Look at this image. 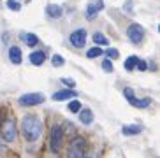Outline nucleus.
<instances>
[{
	"instance_id": "1",
	"label": "nucleus",
	"mask_w": 160,
	"mask_h": 158,
	"mask_svg": "<svg viewBox=\"0 0 160 158\" xmlns=\"http://www.w3.org/2000/svg\"><path fill=\"white\" fill-rule=\"evenodd\" d=\"M21 132H23V137L30 142L37 141L41 137V132H42V123L37 116H25L21 121Z\"/></svg>"
},
{
	"instance_id": "2",
	"label": "nucleus",
	"mask_w": 160,
	"mask_h": 158,
	"mask_svg": "<svg viewBox=\"0 0 160 158\" xmlns=\"http://www.w3.org/2000/svg\"><path fill=\"white\" fill-rule=\"evenodd\" d=\"M67 156L69 158H83L85 156V141L76 139L72 141L69 148H67Z\"/></svg>"
},
{
	"instance_id": "3",
	"label": "nucleus",
	"mask_w": 160,
	"mask_h": 158,
	"mask_svg": "<svg viewBox=\"0 0 160 158\" xmlns=\"http://www.w3.org/2000/svg\"><path fill=\"white\" fill-rule=\"evenodd\" d=\"M123 95L128 100V104H132L134 107H139V109H144V107H148L151 104V98H137L134 95V91H132V88H125L123 90Z\"/></svg>"
},
{
	"instance_id": "4",
	"label": "nucleus",
	"mask_w": 160,
	"mask_h": 158,
	"mask_svg": "<svg viewBox=\"0 0 160 158\" xmlns=\"http://www.w3.org/2000/svg\"><path fill=\"white\" fill-rule=\"evenodd\" d=\"M2 137L7 142H12L16 139V123L12 118H7L4 121V125H2Z\"/></svg>"
},
{
	"instance_id": "5",
	"label": "nucleus",
	"mask_w": 160,
	"mask_h": 158,
	"mask_svg": "<svg viewBox=\"0 0 160 158\" xmlns=\"http://www.w3.org/2000/svg\"><path fill=\"white\" fill-rule=\"evenodd\" d=\"M44 102V95L41 93H25L19 97V104L25 107H32V106H39Z\"/></svg>"
},
{
	"instance_id": "6",
	"label": "nucleus",
	"mask_w": 160,
	"mask_h": 158,
	"mask_svg": "<svg viewBox=\"0 0 160 158\" xmlns=\"http://www.w3.org/2000/svg\"><path fill=\"white\" fill-rule=\"evenodd\" d=\"M127 35L134 44H139V42L142 41V37H144V28L137 23H132L130 27L127 28Z\"/></svg>"
},
{
	"instance_id": "7",
	"label": "nucleus",
	"mask_w": 160,
	"mask_h": 158,
	"mask_svg": "<svg viewBox=\"0 0 160 158\" xmlns=\"http://www.w3.org/2000/svg\"><path fill=\"white\" fill-rule=\"evenodd\" d=\"M63 132H62V128L58 125H55L51 128V135H49V146H51V151H55L57 153L58 149H60L62 146V137H63Z\"/></svg>"
},
{
	"instance_id": "8",
	"label": "nucleus",
	"mask_w": 160,
	"mask_h": 158,
	"mask_svg": "<svg viewBox=\"0 0 160 158\" xmlns=\"http://www.w3.org/2000/svg\"><path fill=\"white\" fill-rule=\"evenodd\" d=\"M102 9H104V2L102 0H90L88 5H86V18L93 19Z\"/></svg>"
},
{
	"instance_id": "9",
	"label": "nucleus",
	"mask_w": 160,
	"mask_h": 158,
	"mask_svg": "<svg viewBox=\"0 0 160 158\" xmlns=\"http://www.w3.org/2000/svg\"><path fill=\"white\" fill-rule=\"evenodd\" d=\"M86 42V32L83 30V28H79V30H76V32L71 33V44L76 47H83Z\"/></svg>"
},
{
	"instance_id": "10",
	"label": "nucleus",
	"mask_w": 160,
	"mask_h": 158,
	"mask_svg": "<svg viewBox=\"0 0 160 158\" xmlns=\"http://www.w3.org/2000/svg\"><path fill=\"white\" fill-rule=\"evenodd\" d=\"M9 58L14 65H19V63H21V49H19L18 46L9 47Z\"/></svg>"
},
{
	"instance_id": "11",
	"label": "nucleus",
	"mask_w": 160,
	"mask_h": 158,
	"mask_svg": "<svg viewBox=\"0 0 160 158\" xmlns=\"http://www.w3.org/2000/svg\"><path fill=\"white\" fill-rule=\"evenodd\" d=\"M46 12H48L49 18H60L62 12H63V9H62L60 5H57V4H49L46 7Z\"/></svg>"
},
{
	"instance_id": "12",
	"label": "nucleus",
	"mask_w": 160,
	"mask_h": 158,
	"mask_svg": "<svg viewBox=\"0 0 160 158\" xmlns=\"http://www.w3.org/2000/svg\"><path fill=\"white\" fill-rule=\"evenodd\" d=\"M72 97H76V91H72V90H62V91L53 93V100H67Z\"/></svg>"
},
{
	"instance_id": "13",
	"label": "nucleus",
	"mask_w": 160,
	"mask_h": 158,
	"mask_svg": "<svg viewBox=\"0 0 160 158\" xmlns=\"http://www.w3.org/2000/svg\"><path fill=\"white\" fill-rule=\"evenodd\" d=\"M122 132L125 135H137V134H141L142 132V126L141 125H125L122 128Z\"/></svg>"
},
{
	"instance_id": "14",
	"label": "nucleus",
	"mask_w": 160,
	"mask_h": 158,
	"mask_svg": "<svg viewBox=\"0 0 160 158\" xmlns=\"http://www.w3.org/2000/svg\"><path fill=\"white\" fill-rule=\"evenodd\" d=\"M79 120L83 125H90L93 121V112L90 111V109H83V111H79Z\"/></svg>"
},
{
	"instance_id": "15",
	"label": "nucleus",
	"mask_w": 160,
	"mask_h": 158,
	"mask_svg": "<svg viewBox=\"0 0 160 158\" xmlns=\"http://www.w3.org/2000/svg\"><path fill=\"white\" fill-rule=\"evenodd\" d=\"M44 60H46V55H44L42 51H33L32 55H30V62H32L33 65H42Z\"/></svg>"
},
{
	"instance_id": "16",
	"label": "nucleus",
	"mask_w": 160,
	"mask_h": 158,
	"mask_svg": "<svg viewBox=\"0 0 160 158\" xmlns=\"http://www.w3.org/2000/svg\"><path fill=\"white\" fill-rule=\"evenodd\" d=\"M21 39H23L25 44H27V46H30V47H33L39 42L37 35H33V33H23V35H21Z\"/></svg>"
},
{
	"instance_id": "17",
	"label": "nucleus",
	"mask_w": 160,
	"mask_h": 158,
	"mask_svg": "<svg viewBox=\"0 0 160 158\" xmlns=\"http://www.w3.org/2000/svg\"><path fill=\"white\" fill-rule=\"evenodd\" d=\"M137 63H139V58H137V56H128L127 60H125V70H132V69H136Z\"/></svg>"
},
{
	"instance_id": "18",
	"label": "nucleus",
	"mask_w": 160,
	"mask_h": 158,
	"mask_svg": "<svg viewBox=\"0 0 160 158\" xmlns=\"http://www.w3.org/2000/svg\"><path fill=\"white\" fill-rule=\"evenodd\" d=\"M93 41L97 42V44H102V46H108V44H109L108 37H106V35H104V33H100V32L93 33Z\"/></svg>"
},
{
	"instance_id": "19",
	"label": "nucleus",
	"mask_w": 160,
	"mask_h": 158,
	"mask_svg": "<svg viewBox=\"0 0 160 158\" xmlns=\"http://www.w3.org/2000/svg\"><path fill=\"white\" fill-rule=\"evenodd\" d=\"M104 53V49H100V47H90L88 51H86V56L88 58H97V56H100Z\"/></svg>"
},
{
	"instance_id": "20",
	"label": "nucleus",
	"mask_w": 160,
	"mask_h": 158,
	"mask_svg": "<svg viewBox=\"0 0 160 158\" xmlns=\"http://www.w3.org/2000/svg\"><path fill=\"white\" fill-rule=\"evenodd\" d=\"M69 111L71 112H79L81 111V102L79 100H72V102L69 104Z\"/></svg>"
},
{
	"instance_id": "21",
	"label": "nucleus",
	"mask_w": 160,
	"mask_h": 158,
	"mask_svg": "<svg viewBox=\"0 0 160 158\" xmlns=\"http://www.w3.org/2000/svg\"><path fill=\"white\" fill-rule=\"evenodd\" d=\"M102 70L104 72H113V63H111V58H106V60L102 62Z\"/></svg>"
},
{
	"instance_id": "22",
	"label": "nucleus",
	"mask_w": 160,
	"mask_h": 158,
	"mask_svg": "<svg viewBox=\"0 0 160 158\" xmlns=\"http://www.w3.org/2000/svg\"><path fill=\"white\" fill-rule=\"evenodd\" d=\"M7 7H9L11 11H19L21 9V4H19V2H16V0H7Z\"/></svg>"
},
{
	"instance_id": "23",
	"label": "nucleus",
	"mask_w": 160,
	"mask_h": 158,
	"mask_svg": "<svg viewBox=\"0 0 160 158\" xmlns=\"http://www.w3.org/2000/svg\"><path fill=\"white\" fill-rule=\"evenodd\" d=\"M104 53L108 55V58H118V49H114V47H108V49H104Z\"/></svg>"
},
{
	"instance_id": "24",
	"label": "nucleus",
	"mask_w": 160,
	"mask_h": 158,
	"mask_svg": "<svg viewBox=\"0 0 160 158\" xmlns=\"http://www.w3.org/2000/svg\"><path fill=\"white\" fill-rule=\"evenodd\" d=\"M51 63H53L55 67H60V65H63V58H62L60 55H55V56L51 58Z\"/></svg>"
},
{
	"instance_id": "25",
	"label": "nucleus",
	"mask_w": 160,
	"mask_h": 158,
	"mask_svg": "<svg viewBox=\"0 0 160 158\" xmlns=\"http://www.w3.org/2000/svg\"><path fill=\"white\" fill-rule=\"evenodd\" d=\"M137 69H139V70H146V69H148L146 62H141V60H139V63H137Z\"/></svg>"
},
{
	"instance_id": "26",
	"label": "nucleus",
	"mask_w": 160,
	"mask_h": 158,
	"mask_svg": "<svg viewBox=\"0 0 160 158\" xmlns=\"http://www.w3.org/2000/svg\"><path fill=\"white\" fill-rule=\"evenodd\" d=\"M123 9H125V12H130V11H132V2H125Z\"/></svg>"
},
{
	"instance_id": "27",
	"label": "nucleus",
	"mask_w": 160,
	"mask_h": 158,
	"mask_svg": "<svg viewBox=\"0 0 160 158\" xmlns=\"http://www.w3.org/2000/svg\"><path fill=\"white\" fill-rule=\"evenodd\" d=\"M62 81H63L65 84H69V86H74V81H72V79H67V77H63Z\"/></svg>"
},
{
	"instance_id": "28",
	"label": "nucleus",
	"mask_w": 160,
	"mask_h": 158,
	"mask_svg": "<svg viewBox=\"0 0 160 158\" xmlns=\"http://www.w3.org/2000/svg\"><path fill=\"white\" fill-rule=\"evenodd\" d=\"M88 158H97V156H95V155H92V156H88Z\"/></svg>"
},
{
	"instance_id": "29",
	"label": "nucleus",
	"mask_w": 160,
	"mask_h": 158,
	"mask_svg": "<svg viewBox=\"0 0 160 158\" xmlns=\"http://www.w3.org/2000/svg\"><path fill=\"white\" fill-rule=\"evenodd\" d=\"M158 32H160V25H158Z\"/></svg>"
}]
</instances>
